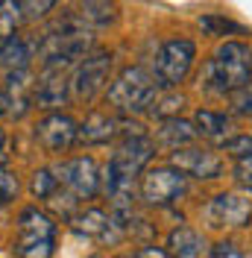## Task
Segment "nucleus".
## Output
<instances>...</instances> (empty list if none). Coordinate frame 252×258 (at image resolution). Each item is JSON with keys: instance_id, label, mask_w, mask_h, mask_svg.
Returning a JSON list of instances; mask_svg holds the SVG:
<instances>
[{"instance_id": "nucleus-1", "label": "nucleus", "mask_w": 252, "mask_h": 258, "mask_svg": "<svg viewBox=\"0 0 252 258\" xmlns=\"http://www.w3.org/2000/svg\"><path fill=\"white\" fill-rule=\"evenodd\" d=\"M153 156H156V144L147 135H126L117 144V150L111 153L103 185H106V194L114 200V217H123V214L132 211V203H129L132 185L144 173L147 161Z\"/></svg>"}, {"instance_id": "nucleus-2", "label": "nucleus", "mask_w": 252, "mask_h": 258, "mask_svg": "<svg viewBox=\"0 0 252 258\" xmlns=\"http://www.w3.org/2000/svg\"><path fill=\"white\" fill-rule=\"evenodd\" d=\"M91 47V27L79 15H68L56 27H50L38 38V56L44 59V71H62L79 64Z\"/></svg>"}, {"instance_id": "nucleus-3", "label": "nucleus", "mask_w": 252, "mask_h": 258, "mask_svg": "<svg viewBox=\"0 0 252 258\" xmlns=\"http://www.w3.org/2000/svg\"><path fill=\"white\" fill-rule=\"evenodd\" d=\"M252 80V47L243 41H226L203 68V88L208 94H237Z\"/></svg>"}, {"instance_id": "nucleus-4", "label": "nucleus", "mask_w": 252, "mask_h": 258, "mask_svg": "<svg viewBox=\"0 0 252 258\" xmlns=\"http://www.w3.org/2000/svg\"><path fill=\"white\" fill-rule=\"evenodd\" d=\"M158 97V85H156V74H150L141 64L123 68L114 80L109 82L106 100L117 112H144L156 103Z\"/></svg>"}, {"instance_id": "nucleus-5", "label": "nucleus", "mask_w": 252, "mask_h": 258, "mask_svg": "<svg viewBox=\"0 0 252 258\" xmlns=\"http://www.w3.org/2000/svg\"><path fill=\"white\" fill-rule=\"evenodd\" d=\"M56 249V223L47 211L24 209L18 214V238L12 241V252L18 258H53Z\"/></svg>"}, {"instance_id": "nucleus-6", "label": "nucleus", "mask_w": 252, "mask_h": 258, "mask_svg": "<svg viewBox=\"0 0 252 258\" xmlns=\"http://www.w3.org/2000/svg\"><path fill=\"white\" fill-rule=\"evenodd\" d=\"M197 59V44L191 38H167L156 53V80L161 88H176L185 82Z\"/></svg>"}, {"instance_id": "nucleus-7", "label": "nucleus", "mask_w": 252, "mask_h": 258, "mask_svg": "<svg viewBox=\"0 0 252 258\" xmlns=\"http://www.w3.org/2000/svg\"><path fill=\"white\" fill-rule=\"evenodd\" d=\"M188 191V176L182 170L170 167H153L141 176V200L147 206H173L176 200H182Z\"/></svg>"}, {"instance_id": "nucleus-8", "label": "nucleus", "mask_w": 252, "mask_h": 258, "mask_svg": "<svg viewBox=\"0 0 252 258\" xmlns=\"http://www.w3.org/2000/svg\"><path fill=\"white\" fill-rule=\"evenodd\" d=\"M109 71H111V53L109 50H94V53H88V56L74 68V77H71V97L79 100V103H88V100L106 85Z\"/></svg>"}, {"instance_id": "nucleus-9", "label": "nucleus", "mask_w": 252, "mask_h": 258, "mask_svg": "<svg viewBox=\"0 0 252 258\" xmlns=\"http://www.w3.org/2000/svg\"><path fill=\"white\" fill-rule=\"evenodd\" d=\"M56 176H59V185L74 200H91L100 191V170L91 156H77L65 161L62 167H56Z\"/></svg>"}, {"instance_id": "nucleus-10", "label": "nucleus", "mask_w": 252, "mask_h": 258, "mask_svg": "<svg viewBox=\"0 0 252 258\" xmlns=\"http://www.w3.org/2000/svg\"><path fill=\"white\" fill-rule=\"evenodd\" d=\"M77 135H79V126L71 114H62V112H50L38 120L35 126V141L44 147L47 153H65L77 144Z\"/></svg>"}, {"instance_id": "nucleus-11", "label": "nucleus", "mask_w": 252, "mask_h": 258, "mask_svg": "<svg viewBox=\"0 0 252 258\" xmlns=\"http://www.w3.org/2000/svg\"><path fill=\"white\" fill-rule=\"evenodd\" d=\"M208 220L211 226H229V229H240V226H249L252 220V203L240 194H217L211 203H208Z\"/></svg>"}, {"instance_id": "nucleus-12", "label": "nucleus", "mask_w": 252, "mask_h": 258, "mask_svg": "<svg viewBox=\"0 0 252 258\" xmlns=\"http://www.w3.org/2000/svg\"><path fill=\"white\" fill-rule=\"evenodd\" d=\"M176 170H182L185 176H197V179H217L223 170V161L217 153L203 150V147H185V150H176L170 156Z\"/></svg>"}, {"instance_id": "nucleus-13", "label": "nucleus", "mask_w": 252, "mask_h": 258, "mask_svg": "<svg viewBox=\"0 0 252 258\" xmlns=\"http://www.w3.org/2000/svg\"><path fill=\"white\" fill-rule=\"evenodd\" d=\"M68 226L82 235V238H97V241H114L117 238V229L120 226L114 223V217L106 214L103 209H82L77 214H71L68 217Z\"/></svg>"}, {"instance_id": "nucleus-14", "label": "nucleus", "mask_w": 252, "mask_h": 258, "mask_svg": "<svg viewBox=\"0 0 252 258\" xmlns=\"http://www.w3.org/2000/svg\"><path fill=\"white\" fill-rule=\"evenodd\" d=\"M3 91H6V97H9V117L21 120L24 114L30 112V106L35 103V77H32L30 71L6 74Z\"/></svg>"}, {"instance_id": "nucleus-15", "label": "nucleus", "mask_w": 252, "mask_h": 258, "mask_svg": "<svg viewBox=\"0 0 252 258\" xmlns=\"http://www.w3.org/2000/svg\"><path fill=\"white\" fill-rule=\"evenodd\" d=\"M117 135H123V123L117 117H109V114H103V112H91L79 123L77 141L79 144H88V147H97V144L114 141Z\"/></svg>"}, {"instance_id": "nucleus-16", "label": "nucleus", "mask_w": 252, "mask_h": 258, "mask_svg": "<svg viewBox=\"0 0 252 258\" xmlns=\"http://www.w3.org/2000/svg\"><path fill=\"white\" fill-rule=\"evenodd\" d=\"M71 97V80L62 71H44L41 80L35 82V103L41 109H59Z\"/></svg>"}, {"instance_id": "nucleus-17", "label": "nucleus", "mask_w": 252, "mask_h": 258, "mask_svg": "<svg viewBox=\"0 0 252 258\" xmlns=\"http://www.w3.org/2000/svg\"><path fill=\"white\" fill-rule=\"evenodd\" d=\"M35 50H38V41H30L24 35H12V38L0 41V68L6 74L30 71V59Z\"/></svg>"}, {"instance_id": "nucleus-18", "label": "nucleus", "mask_w": 252, "mask_h": 258, "mask_svg": "<svg viewBox=\"0 0 252 258\" xmlns=\"http://www.w3.org/2000/svg\"><path fill=\"white\" fill-rule=\"evenodd\" d=\"M167 252H170V258H205L208 255V241L197 229L179 226L167 238Z\"/></svg>"}, {"instance_id": "nucleus-19", "label": "nucleus", "mask_w": 252, "mask_h": 258, "mask_svg": "<svg viewBox=\"0 0 252 258\" xmlns=\"http://www.w3.org/2000/svg\"><path fill=\"white\" fill-rule=\"evenodd\" d=\"M194 129L197 135H203L214 144H226L229 141V132H232V120L220 112H211V109H200L194 114Z\"/></svg>"}, {"instance_id": "nucleus-20", "label": "nucleus", "mask_w": 252, "mask_h": 258, "mask_svg": "<svg viewBox=\"0 0 252 258\" xmlns=\"http://www.w3.org/2000/svg\"><path fill=\"white\" fill-rule=\"evenodd\" d=\"M194 135H197L194 123L182 120V117H164V120H161V129H158L161 144L170 147L173 153H176V150H185V147H191Z\"/></svg>"}, {"instance_id": "nucleus-21", "label": "nucleus", "mask_w": 252, "mask_h": 258, "mask_svg": "<svg viewBox=\"0 0 252 258\" xmlns=\"http://www.w3.org/2000/svg\"><path fill=\"white\" fill-rule=\"evenodd\" d=\"M30 191H32V197H35V200H47V203H50L56 194L62 191L56 170H50V167L35 170V173H32V182H30Z\"/></svg>"}, {"instance_id": "nucleus-22", "label": "nucleus", "mask_w": 252, "mask_h": 258, "mask_svg": "<svg viewBox=\"0 0 252 258\" xmlns=\"http://www.w3.org/2000/svg\"><path fill=\"white\" fill-rule=\"evenodd\" d=\"M24 21V6L15 0H3L0 3V41L18 35V24Z\"/></svg>"}, {"instance_id": "nucleus-23", "label": "nucleus", "mask_w": 252, "mask_h": 258, "mask_svg": "<svg viewBox=\"0 0 252 258\" xmlns=\"http://www.w3.org/2000/svg\"><path fill=\"white\" fill-rule=\"evenodd\" d=\"M79 18L88 27H106L114 21V6L111 3H82L79 6Z\"/></svg>"}, {"instance_id": "nucleus-24", "label": "nucleus", "mask_w": 252, "mask_h": 258, "mask_svg": "<svg viewBox=\"0 0 252 258\" xmlns=\"http://www.w3.org/2000/svg\"><path fill=\"white\" fill-rule=\"evenodd\" d=\"M200 27H203L208 35H243V27L235 24V21H229V18L223 15H203L200 18Z\"/></svg>"}, {"instance_id": "nucleus-25", "label": "nucleus", "mask_w": 252, "mask_h": 258, "mask_svg": "<svg viewBox=\"0 0 252 258\" xmlns=\"http://www.w3.org/2000/svg\"><path fill=\"white\" fill-rule=\"evenodd\" d=\"M18 191H21L18 176L6 167V164H0V206H9V203L18 197Z\"/></svg>"}, {"instance_id": "nucleus-26", "label": "nucleus", "mask_w": 252, "mask_h": 258, "mask_svg": "<svg viewBox=\"0 0 252 258\" xmlns=\"http://www.w3.org/2000/svg\"><path fill=\"white\" fill-rule=\"evenodd\" d=\"M211 258H252L246 249H240L235 241H220L211 246Z\"/></svg>"}, {"instance_id": "nucleus-27", "label": "nucleus", "mask_w": 252, "mask_h": 258, "mask_svg": "<svg viewBox=\"0 0 252 258\" xmlns=\"http://www.w3.org/2000/svg\"><path fill=\"white\" fill-rule=\"evenodd\" d=\"M232 109H235L237 114H252V80L237 91V94H232Z\"/></svg>"}, {"instance_id": "nucleus-28", "label": "nucleus", "mask_w": 252, "mask_h": 258, "mask_svg": "<svg viewBox=\"0 0 252 258\" xmlns=\"http://www.w3.org/2000/svg\"><path fill=\"white\" fill-rule=\"evenodd\" d=\"M235 176H237V182H240L243 188H249L252 191V159L235 161Z\"/></svg>"}, {"instance_id": "nucleus-29", "label": "nucleus", "mask_w": 252, "mask_h": 258, "mask_svg": "<svg viewBox=\"0 0 252 258\" xmlns=\"http://www.w3.org/2000/svg\"><path fill=\"white\" fill-rule=\"evenodd\" d=\"M21 6H24V18H38L44 12H50L56 3L53 0H41V3H21Z\"/></svg>"}, {"instance_id": "nucleus-30", "label": "nucleus", "mask_w": 252, "mask_h": 258, "mask_svg": "<svg viewBox=\"0 0 252 258\" xmlns=\"http://www.w3.org/2000/svg\"><path fill=\"white\" fill-rule=\"evenodd\" d=\"M135 258H170V252L161 249V246H141V249L135 252Z\"/></svg>"}, {"instance_id": "nucleus-31", "label": "nucleus", "mask_w": 252, "mask_h": 258, "mask_svg": "<svg viewBox=\"0 0 252 258\" xmlns=\"http://www.w3.org/2000/svg\"><path fill=\"white\" fill-rule=\"evenodd\" d=\"M9 159V138H6V132L0 129V164H6Z\"/></svg>"}, {"instance_id": "nucleus-32", "label": "nucleus", "mask_w": 252, "mask_h": 258, "mask_svg": "<svg viewBox=\"0 0 252 258\" xmlns=\"http://www.w3.org/2000/svg\"><path fill=\"white\" fill-rule=\"evenodd\" d=\"M3 114H9V97H6V91L0 88V117Z\"/></svg>"}, {"instance_id": "nucleus-33", "label": "nucleus", "mask_w": 252, "mask_h": 258, "mask_svg": "<svg viewBox=\"0 0 252 258\" xmlns=\"http://www.w3.org/2000/svg\"><path fill=\"white\" fill-rule=\"evenodd\" d=\"M114 258H135V255H114Z\"/></svg>"}, {"instance_id": "nucleus-34", "label": "nucleus", "mask_w": 252, "mask_h": 258, "mask_svg": "<svg viewBox=\"0 0 252 258\" xmlns=\"http://www.w3.org/2000/svg\"><path fill=\"white\" fill-rule=\"evenodd\" d=\"M88 258H103V255H88Z\"/></svg>"}, {"instance_id": "nucleus-35", "label": "nucleus", "mask_w": 252, "mask_h": 258, "mask_svg": "<svg viewBox=\"0 0 252 258\" xmlns=\"http://www.w3.org/2000/svg\"><path fill=\"white\" fill-rule=\"evenodd\" d=\"M0 217H3V206H0Z\"/></svg>"}]
</instances>
